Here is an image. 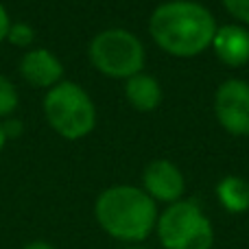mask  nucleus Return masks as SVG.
Returning a JSON list of instances; mask_svg holds the SVG:
<instances>
[{"mask_svg": "<svg viewBox=\"0 0 249 249\" xmlns=\"http://www.w3.org/2000/svg\"><path fill=\"white\" fill-rule=\"evenodd\" d=\"M9 26H11V20H9V13L7 9L0 4V42L7 39V33H9Z\"/></svg>", "mask_w": 249, "mask_h": 249, "instance_id": "obj_16", "label": "nucleus"}, {"mask_svg": "<svg viewBox=\"0 0 249 249\" xmlns=\"http://www.w3.org/2000/svg\"><path fill=\"white\" fill-rule=\"evenodd\" d=\"M149 31L164 53L175 57H195L212 44L216 22L199 2L173 0L151 13Z\"/></svg>", "mask_w": 249, "mask_h": 249, "instance_id": "obj_1", "label": "nucleus"}, {"mask_svg": "<svg viewBox=\"0 0 249 249\" xmlns=\"http://www.w3.org/2000/svg\"><path fill=\"white\" fill-rule=\"evenodd\" d=\"M7 39L13 44V46L26 48V46H31V44H33V39H35V31H33V26H29L26 22H16V24L9 26Z\"/></svg>", "mask_w": 249, "mask_h": 249, "instance_id": "obj_13", "label": "nucleus"}, {"mask_svg": "<svg viewBox=\"0 0 249 249\" xmlns=\"http://www.w3.org/2000/svg\"><path fill=\"white\" fill-rule=\"evenodd\" d=\"M210 46L225 66L241 68L249 61V31L238 24H225L216 29Z\"/></svg>", "mask_w": 249, "mask_h": 249, "instance_id": "obj_9", "label": "nucleus"}, {"mask_svg": "<svg viewBox=\"0 0 249 249\" xmlns=\"http://www.w3.org/2000/svg\"><path fill=\"white\" fill-rule=\"evenodd\" d=\"M216 197L228 212L241 214L249 208V181L234 175L223 177L216 186Z\"/></svg>", "mask_w": 249, "mask_h": 249, "instance_id": "obj_11", "label": "nucleus"}, {"mask_svg": "<svg viewBox=\"0 0 249 249\" xmlns=\"http://www.w3.org/2000/svg\"><path fill=\"white\" fill-rule=\"evenodd\" d=\"M129 249H144V247H129Z\"/></svg>", "mask_w": 249, "mask_h": 249, "instance_id": "obj_19", "label": "nucleus"}, {"mask_svg": "<svg viewBox=\"0 0 249 249\" xmlns=\"http://www.w3.org/2000/svg\"><path fill=\"white\" fill-rule=\"evenodd\" d=\"M20 74L33 88H48L51 90L57 83H61L64 66H61V61L51 51H46V48H33V51L24 53V57H22Z\"/></svg>", "mask_w": 249, "mask_h": 249, "instance_id": "obj_8", "label": "nucleus"}, {"mask_svg": "<svg viewBox=\"0 0 249 249\" xmlns=\"http://www.w3.org/2000/svg\"><path fill=\"white\" fill-rule=\"evenodd\" d=\"M124 94H127V101L136 109H140V112H151V109H155L160 105V101H162V88H160L155 77L138 72L127 79V83H124Z\"/></svg>", "mask_w": 249, "mask_h": 249, "instance_id": "obj_10", "label": "nucleus"}, {"mask_svg": "<svg viewBox=\"0 0 249 249\" xmlns=\"http://www.w3.org/2000/svg\"><path fill=\"white\" fill-rule=\"evenodd\" d=\"M221 2L234 18L249 24V0H221Z\"/></svg>", "mask_w": 249, "mask_h": 249, "instance_id": "obj_14", "label": "nucleus"}, {"mask_svg": "<svg viewBox=\"0 0 249 249\" xmlns=\"http://www.w3.org/2000/svg\"><path fill=\"white\" fill-rule=\"evenodd\" d=\"M88 55L99 72L114 79H129L144 66V48L140 39L124 29H107L99 33L90 42Z\"/></svg>", "mask_w": 249, "mask_h": 249, "instance_id": "obj_5", "label": "nucleus"}, {"mask_svg": "<svg viewBox=\"0 0 249 249\" xmlns=\"http://www.w3.org/2000/svg\"><path fill=\"white\" fill-rule=\"evenodd\" d=\"M18 107V90L4 74H0V118L11 116Z\"/></svg>", "mask_w": 249, "mask_h": 249, "instance_id": "obj_12", "label": "nucleus"}, {"mask_svg": "<svg viewBox=\"0 0 249 249\" xmlns=\"http://www.w3.org/2000/svg\"><path fill=\"white\" fill-rule=\"evenodd\" d=\"M24 249H55L51 243H44V241H33L29 245H24Z\"/></svg>", "mask_w": 249, "mask_h": 249, "instance_id": "obj_17", "label": "nucleus"}, {"mask_svg": "<svg viewBox=\"0 0 249 249\" xmlns=\"http://www.w3.org/2000/svg\"><path fill=\"white\" fill-rule=\"evenodd\" d=\"M2 129H4V136L7 138H18V136H22V123L20 121H4L2 123Z\"/></svg>", "mask_w": 249, "mask_h": 249, "instance_id": "obj_15", "label": "nucleus"}, {"mask_svg": "<svg viewBox=\"0 0 249 249\" xmlns=\"http://www.w3.org/2000/svg\"><path fill=\"white\" fill-rule=\"evenodd\" d=\"M94 216L112 238L136 243L144 241L155 228L158 208L142 188L112 186L96 199Z\"/></svg>", "mask_w": 249, "mask_h": 249, "instance_id": "obj_2", "label": "nucleus"}, {"mask_svg": "<svg viewBox=\"0 0 249 249\" xmlns=\"http://www.w3.org/2000/svg\"><path fill=\"white\" fill-rule=\"evenodd\" d=\"M155 228L164 249H210L214 243L210 219L195 201L171 203L158 216Z\"/></svg>", "mask_w": 249, "mask_h": 249, "instance_id": "obj_4", "label": "nucleus"}, {"mask_svg": "<svg viewBox=\"0 0 249 249\" xmlns=\"http://www.w3.org/2000/svg\"><path fill=\"white\" fill-rule=\"evenodd\" d=\"M142 186L151 199L166 203H175L186 190V181L181 171L168 160H155L142 173Z\"/></svg>", "mask_w": 249, "mask_h": 249, "instance_id": "obj_7", "label": "nucleus"}, {"mask_svg": "<svg viewBox=\"0 0 249 249\" xmlns=\"http://www.w3.org/2000/svg\"><path fill=\"white\" fill-rule=\"evenodd\" d=\"M46 121L66 140L86 138L96 124V109L83 88L72 81H61L46 92Z\"/></svg>", "mask_w": 249, "mask_h": 249, "instance_id": "obj_3", "label": "nucleus"}, {"mask_svg": "<svg viewBox=\"0 0 249 249\" xmlns=\"http://www.w3.org/2000/svg\"><path fill=\"white\" fill-rule=\"evenodd\" d=\"M4 142H7V136H4V129H2V121H0V151H2Z\"/></svg>", "mask_w": 249, "mask_h": 249, "instance_id": "obj_18", "label": "nucleus"}, {"mask_svg": "<svg viewBox=\"0 0 249 249\" xmlns=\"http://www.w3.org/2000/svg\"><path fill=\"white\" fill-rule=\"evenodd\" d=\"M214 112L221 127L232 136H249V83L228 79L214 94Z\"/></svg>", "mask_w": 249, "mask_h": 249, "instance_id": "obj_6", "label": "nucleus"}]
</instances>
